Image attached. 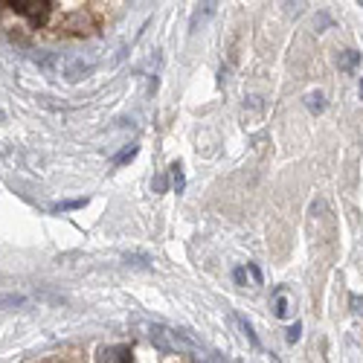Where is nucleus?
<instances>
[{"instance_id":"obj_1","label":"nucleus","mask_w":363,"mask_h":363,"mask_svg":"<svg viewBox=\"0 0 363 363\" xmlns=\"http://www.w3.org/2000/svg\"><path fill=\"white\" fill-rule=\"evenodd\" d=\"M137 326V331L148 340V343H154L160 352L166 355H192L198 363H213L209 360V352L204 349V346L195 343L186 331H180V328H169V326H163V323H148V320H137L134 323Z\"/></svg>"},{"instance_id":"obj_2","label":"nucleus","mask_w":363,"mask_h":363,"mask_svg":"<svg viewBox=\"0 0 363 363\" xmlns=\"http://www.w3.org/2000/svg\"><path fill=\"white\" fill-rule=\"evenodd\" d=\"M9 6L18 15H24V18L33 26H41L44 21H47V15H50V3H47V0H12Z\"/></svg>"},{"instance_id":"obj_3","label":"nucleus","mask_w":363,"mask_h":363,"mask_svg":"<svg viewBox=\"0 0 363 363\" xmlns=\"http://www.w3.org/2000/svg\"><path fill=\"white\" fill-rule=\"evenodd\" d=\"M96 360L99 363H134L128 346H105V349H99Z\"/></svg>"},{"instance_id":"obj_4","label":"nucleus","mask_w":363,"mask_h":363,"mask_svg":"<svg viewBox=\"0 0 363 363\" xmlns=\"http://www.w3.org/2000/svg\"><path fill=\"white\" fill-rule=\"evenodd\" d=\"M274 314L282 317V320L294 314V296H291L288 288H276L274 291Z\"/></svg>"},{"instance_id":"obj_5","label":"nucleus","mask_w":363,"mask_h":363,"mask_svg":"<svg viewBox=\"0 0 363 363\" xmlns=\"http://www.w3.org/2000/svg\"><path fill=\"white\" fill-rule=\"evenodd\" d=\"M306 105H308L311 114H323V111H326V96L320 94V90H317V94H308V96H306Z\"/></svg>"},{"instance_id":"obj_6","label":"nucleus","mask_w":363,"mask_h":363,"mask_svg":"<svg viewBox=\"0 0 363 363\" xmlns=\"http://www.w3.org/2000/svg\"><path fill=\"white\" fill-rule=\"evenodd\" d=\"M357 62H360V53H355V50L340 53V70H355Z\"/></svg>"},{"instance_id":"obj_7","label":"nucleus","mask_w":363,"mask_h":363,"mask_svg":"<svg viewBox=\"0 0 363 363\" xmlns=\"http://www.w3.org/2000/svg\"><path fill=\"white\" fill-rule=\"evenodd\" d=\"M172 184H175V192H184V186H186L184 166H180V163H172Z\"/></svg>"},{"instance_id":"obj_8","label":"nucleus","mask_w":363,"mask_h":363,"mask_svg":"<svg viewBox=\"0 0 363 363\" xmlns=\"http://www.w3.org/2000/svg\"><path fill=\"white\" fill-rule=\"evenodd\" d=\"M236 323H238V328H241V335H245V337H247V340H250L253 346H259V337H256L253 326H250V323L245 320V317H238V314H236Z\"/></svg>"},{"instance_id":"obj_9","label":"nucleus","mask_w":363,"mask_h":363,"mask_svg":"<svg viewBox=\"0 0 363 363\" xmlns=\"http://www.w3.org/2000/svg\"><path fill=\"white\" fill-rule=\"evenodd\" d=\"M134 154H137V145H128L125 151H119V154L114 157V163H116V166H123V163H128Z\"/></svg>"},{"instance_id":"obj_10","label":"nucleus","mask_w":363,"mask_h":363,"mask_svg":"<svg viewBox=\"0 0 363 363\" xmlns=\"http://www.w3.org/2000/svg\"><path fill=\"white\" fill-rule=\"evenodd\" d=\"M302 337V323H294L291 328H288V335H285V340H288V343H296Z\"/></svg>"},{"instance_id":"obj_11","label":"nucleus","mask_w":363,"mask_h":363,"mask_svg":"<svg viewBox=\"0 0 363 363\" xmlns=\"http://www.w3.org/2000/svg\"><path fill=\"white\" fill-rule=\"evenodd\" d=\"M247 267V276L253 279V288H256V285H262V274H259V267H256V265H245Z\"/></svg>"},{"instance_id":"obj_12","label":"nucleus","mask_w":363,"mask_h":363,"mask_svg":"<svg viewBox=\"0 0 363 363\" xmlns=\"http://www.w3.org/2000/svg\"><path fill=\"white\" fill-rule=\"evenodd\" d=\"M85 201H67V204H58L55 209H76V206H82Z\"/></svg>"},{"instance_id":"obj_13","label":"nucleus","mask_w":363,"mask_h":363,"mask_svg":"<svg viewBox=\"0 0 363 363\" xmlns=\"http://www.w3.org/2000/svg\"><path fill=\"white\" fill-rule=\"evenodd\" d=\"M352 306H355L357 314H363V299H360V296H352Z\"/></svg>"},{"instance_id":"obj_14","label":"nucleus","mask_w":363,"mask_h":363,"mask_svg":"<svg viewBox=\"0 0 363 363\" xmlns=\"http://www.w3.org/2000/svg\"><path fill=\"white\" fill-rule=\"evenodd\" d=\"M166 189V177H157L154 180V192H163Z\"/></svg>"},{"instance_id":"obj_15","label":"nucleus","mask_w":363,"mask_h":363,"mask_svg":"<svg viewBox=\"0 0 363 363\" xmlns=\"http://www.w3.org/2000/svg\"><path fill=\"white\" fill-rule=\"evenodd\" d=\"M360 99H363V82H360Z\"/></svg>"}]
</instances>
